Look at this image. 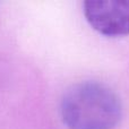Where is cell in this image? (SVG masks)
Masks as SVG:
<instances>
[{
  "instance_id": "2",
  "label": "cell",
  "mask_w": 129,
  "mask_h": 129,
  "mask_svg": "<svg viewBox=\"0 0 129 129\" xmlns=\"http://www.w3.org/2000/svg\"><path fill=\"white\" fill-rule=\"evenodd\" d=\"M88 24L105 36L129 35V1L88 0L84 2Z\"/></svg>"
},
{
  "instance_id": "1",
  "label": "cell",
  "mask_w": 129,
  "mask_h": 129,
  "mask_svg": "<svg viewBox=\"0 0 129 129\" xmlns=\"http://www.w3.org/2000/svg\"><path fill=\"white\" fill-rule=\"evenodd\" d=\"M61 118L69 129H113L122 116L118 95L98 82H82L64 93Z\"/></svg>"
}]
</instances>
